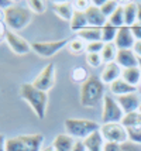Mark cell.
Segmentation results:
<instances>
[{
  "mask_svg": "<svg viewBox=\"0 0 141 151\" xmlns=\"http://www.w3.org/2000/svg\"><path fill=\"white\" fill-rule=\"evenodd\" d=\"M104 83L100 76L90 75L81 86V105L85 107H94L104 99Z\"/></svg>",
  "mask_w": 141,
  "mask_h": 151,
  "instance_id": "1",
  "label": "cell"
},
{
  "mask_svg": "<svg viewBox=\"0 0 141 151\" xmlns=\"http://www.w3.org/2000/svg\"><path fill=\"white\" fill-rule=\"evenodd\" d=\"M127 137L128 141H133L135 144H141V126L137 127H127Z\"/></svg>",
  "mask_w": 141,
  "mask_h": 151,
  "instance_id": "31",
  "label": "cell"
},
{
  "mask_svg": "<svg viewBox=\"0 0 141 151\" xmlns=\"http://www.w3.org/2000/svg\"><path fill=\"white\" fill-rule=\"evenodd\" d=\"M120 151H141V144H135L133 141H126L120 144Z\"/></svg>",
  "mask_w": 141,
  "mask_h": 151,
  "instance_id": "36",
  "label": "cell"
},
{
  "mask_svg": "<svg viewBox=\"0 0 141 151\" xmlns=\"http://www.w3.org/2000/svg\"><path fill=\"white\" fill-rule=\"evenodd\" d=\"M78 37L83 40L85 42H94V41H102V28L99 27H86L78 33Z\"/></svg>",
  "mask_w": 141,
  "mask_h": 151,
  "instance_id": "21",
  "label": "cell"
},
{
  "mask_svg": "<svg viewBox=\"0 0 141 151\" xmlns=\"http://www.w3.org/2000/svg\"><path fill=\"white\" fill-rule=\"evenodd\" d=\"M86 27H89L87 24L86 16L83 12H76L75 10L74 16H72V20H71V30L75 31V33H79L82 30H85Z\"/></svg>",
  "mask_w": 141,
  "mask_h": 151,
  "instance_id": "24",
  "label": "cell"
},
{
  "mask_svg": "<svg viewBox=\"0 0 141 151\" xmlns=\"http://www.w3.org/2000/svg\"><path fill=\"white\" fill-rule=\"evenodd\" d=\"M4 16H6V10L0 7V23H4Z\"/></svg>",
  "mask_w": 141,
  "mask_h": 151,
  "instance_id": "44",
  "label": "cell"
},
{
  "mask_svg": "<svg viewBox=\"0 0 141 151\" xmlns=\"http://www.w3.org/2000/svg\"><path fill=\"white\" fill-rule=\"evenodd\" d=\"M52 10L55 12V14L61 17L65 21H69L72 20V16L75 13L74 9V3L72 1H54L52 3Z\"/></svg>",
  "mask_w": 141,
  "mask_h": 151,
  "instance_id": "16",
  "label": "cell"
},
{
  "mask_svg": "<svg viewBox=\"0 0 141 151\" xmlns=\"http://www.w3.org/2000/svg\"><path fill=\"white\" fill-rule=\"evenodd\" d=\"M138 66H140V69H141V59L138 58Z\"/></svg>",
  "mask_w": 141,
  "mask_h": 151,
  "instance_id": "46",
  "label": "cell"
},
{
  "mask_svg": "<svg viewBox=\"0 0 141 151\" xmlns=\"http://www.w3.org/2000/svg\"><path fill=\"white\" fill-rule=\"evenodd\" d=\"M100 133L106 143H116V144H123L128 141L127 130L121 123H107L102 124Z\"/></svg>",
  "mask_w": 141,
  "mask_h": 151,
  "instance_id": "7",
  "label": "cell"
},
{
  "mask_svg": "<svg viewBox=\"0 0 141 151\" xmlns=\"http://www.w3.org/2000/svg\"><path fill=\"white\" fill-rule=\"evenodd\" d=\"M33 13L27 6L23 4H16L13 3L10 7L6 9V16H4V24H6L11 31H20L24 27H27L31 23Z\"/></svg>",
  "mask_w": 141,
  "mask_h": 151,
  "instance_id": "3",
  "label": "cell"
},
{
  "mask_svg": "<svg viewBox=\"0 0 141 151\" xmlns=\"http://www.w3.org/2000/svg\"><path fill=\"white\" fill-rule=\"evenodd\" d=\"M27 7L31 10V13L40 14V13H44V12H45L47 4H45V1H42V0H30L27 3Z\"/></svg>",
  "mask_w": 141,
  "mask_h": 151,
  "instance_id": "32",
  "label": "cell"
},
{
  "mask_svg": "<svg viewBox=\"0 0 141 151\" xmlns=\"http://www.w3.org/2000/svg\"><path fill=\"white\" fill-rule=\"evenodd\" d=\"M20 96L30 105V107L33 109V112L35 113L37 117L41 120L45 117L48 105L47 92L37 89L33 83H23L20 86Z\"/></svg>",
  "mask_w": 141,
  "mask_h": 151,
  "instance_id": "2",
  "label": "cell"
},
{
  "mask_svg": "<svg viewBox=\"0 0 141 151\" xmlns=\"http://www.w3.org/2000/svg\"><path fill=\"white\" fill-rule=\"evenodd\" d=\"M7 31H9V30L6 28V24H4V23H0V44L6 40Z\"/></svg>",
  "mask_w": 141,
  "mask_h": 151,
  "instance_id": "39",
  "label": "cell"
},
{
  "mask_svg": "<svg viewBox=\"0 0 141 151\" xmlns=\"http://www.w3.org/2000/svg\"><path fill=\"white\" fill-rule=\"evenodd\" d=\"M86 62L92 68H99L103 64L100 54H86Z\"/></svg>",
  "mask_w": 141,
  "mask_h": 151,
  "instance_id": "33",
  "label": "cell"
},
{
  "mask_svg": "<svg viewBox=\"0 0 141 151\" xmlns=\"http://www.w3.org/2000/svg\"><path fill=\"white\" fill-rule=\"evenodd\" d=\"M89 76H90V75H87V71L83 66H75L74 69L71 71V78H72V81H74V82H78V83L86 82Z\"/></svg>",
  "mask_w": 141,
  "mask_h": 151,
  "instance_id": "29",
  "label": "cell"
},
{
  "mask_svg": "<svg viewBox=\"0 0 141 151\" xmlns=\"http://www.w3.org/2000/svg\"><path fill=\"white\" fill-rule=\"evenodd\" d=\"M104 47L103 41H94V42H87L86 44V52L87 54H100Z\"/></svg>",
  "mask_w": 141,
  "mask_h": 151,
  "instance_id": "34",
  "label": "cell"
},
{
  "mask_svg": "<svg viewBox=\"0 0 141 151\" xmlns=\"http://www.w3.org/2000/svg\"><path fill=\"white\" fill-rule=\"evenodd\" d=\"M69 44V41L67 38L58 40V41H35L31 44V50L35 54H38L40 57L44 58H49L54 57L55 54H58L61 50H64L65 47Z\"/></svg>",
  "mask_w": 141,
  "mask_h": 151,
  "instance_id": "8",
  "label": "cell"
},
{
  "mask_svg": "<svg viewBox=\"0 0 141 151\" xmlns=\"http://www.w3.org/2000/svg\"><path fill=\"white\" fill-rule=\"evenodd\" d=\"M72 151H86L85 148V144H83V141L82 140H76V143L74 145V150Z\"/></svg>",
  "mask_w": 141,
  "mask_h": 151,
  "instance_id": "40",
  "label": "cell"
},
{
  "mask_svg": "<svg viewBox=\"0 0 141 151\" xmlns=\"http://www.w3.org/2000/svg\"><path fill=\"white\" fill-rule=\"evenodd\" d=\"M133 51H134L135 55L141 59V41H135L134 47H133Z\"/></svg>",
  "mask_w": 141,
  "mask_h": 151,
  "instance_id": "41",
  "label": "cell"
},
{
  "mask_svg": "<svg viewBox=\"0 0 141 151\" xmlns=\"http://www.w3.org/2000/svg\"><path fill=\"white\" fill-rule=\"evenodd\" d=\"M42 151H55V150H54L52 145H48V147H45V148H42Z\"/></svg>",
  "mask_w": 141,
  "mask_h": 151,
  "instance_id": "45",
  "label": "cell"
},
{
  "mask_svg": "<svg viewBox=\"0 0 141 151\" xmlns=\"http://www.w3.org/2000/svg\"><path fill=\"white\" fill-rule=\"evenodd\" d=\"M37 89H40L42 92H48L49 89H52L55 85V64L49 62L44 66V69L41 71L35 79L31 82Z\"/></svg>",
  "mask_w": 141,
  "mask_h": 151,
  "instance_id": "9",
  "label": "cell"
},
{
  "mask_svg": "<svg viewBox=\"0 0 141 151\" xmlns=\"http://www.w3.org/2000/svg\"><path fill=\"white\" fill-rule=\"evenodd\" d=\"M131 31H133V35H134L135 41H141V24H137L135 23L133 27H130Z\"/></svg>",
  "mask_w": 141,
  "mask_h": 151,
  "instance_id": "37",
  "label": "cell"
},
{
  "mask_svg": "<svg viewBox=\"0 0 141 151\" xmlns=\"http://www.w3.org/2000/svg\"><path fill=\"white\" fill-rule=\"evenodd\" d=\"M135 44V38L133 35L131 28L127 26L119 28L116 40H114V45L117 47V50H133Z\"/></svg>",
  "mask_w": 141,
  "mask_h": 151,
  "instance_id": "11",
  "label": "cell"
},
{
  "mask_svg": "<svg viewBox=\"0 0 141 151\" xmlns=\"http://www.w3.org/2000/svg\"><path fill=\"white\" fill-rule=\"evenodd\" d=\"M121 124L124 126L126 129H127V127H137V126H141V113L134 112V113L124 114V117L121 120Z\"/></svg>",
  "mask_w": 141,
  "mask_h": 151,
  "instance_id": "27",
  "label": "cell"
},
{
  "mask_svg": "<svg viewBox=\"0 0 141 151\" xmlns=\"http://www.w3.org/2000/svg\"><path fill=\"white\" fill-rule=\"evenodd\" d=\"M109 23L114 26L116 28H121V27L126 26V21H124V9L123 6H119V9L114 12L110 17H109Z\"/></svg>",
  "mask_w": 141,
  "mask_h": 151,
  "instance_id": "26",
  "label": "cell"
},
{
  "mask_svg": "<svg viewBox=\"0 0 141 151\" xmlns=\"http://www.w3.org/2000/svg\"><path fill=\"white\" fill-rule=\"evenodd\" d=\"M137 89L138 88H135V86H131L128 85L126 81H123V79H117L116 82H113L112 85H109V91L112 95L114 96H124V95H128V93H135L137 92Z\"/></svg>",
  "mask_w": 141,
  "mask_h": 151,
  "instance_id": "18",
  "label": "cell"
},
{
  "mask_svg": "<svg viewBox=\"0 0 141 151\" xmlns=\"http://www.w3.org/2000/svg\"><path fill=\"white\" fill-rule=\"evenodd\" d=\"M103 151H120V144H116V143H106Z\"/></svg>",
  "mask_w": 141,
  "mask_h": 151,
  "instance_id": "38",
  "label": "cell"
},
{
  "mask_svg": "<svg viewBox=\"0 0 141 151\" xmlns=\"http://www.w3.org/2000/svg\"><path fill=\"white\" fill-rule=\"evenodd\" d=\"M121 79H123V81H126L128 85L138 88L140 83H141V69H140V66H134V68L123 69Z\"/></svg>",
  "mask_w": 141,
  "mask_h": 151,
  "instance_id": "20",
  "label": "cell"
},
{
  "mask_svg": "<svg viewBox=\"0 0 141 151\" xmlns=\"http://www.w3.org/2000/svg\"><path fill=\"white\" fill-rule=\"evenodd\" d=\"M85 16H86L89 27H99V28H102V27L107 23V19L103 16V13L100 12V9L93 6V4L89 6V9L85 12Z\"/></svg>",
  "mask_w": 141,
  "mask_h": 151,
  "instance_id": "15",
  "label": "cell"
},
{
  "mask_svg": "<svg viewBox=\"0 0 141 151\" xmlns=\"http://www.w3.org/2000/svg\"><path fill=\"white\" fill-rule=\"evenodd\" d=\"M72 3H74V9L76 12H83V13L92 4V1H87V0H76V1H72Z\"/></svg>",
  "mask_w": 141,
  "mask_h": 151,
  "instance_id": "35",
  "label": "cell"
},
{
  "mask_svg": "<svg viewBox=\"0 0 141 151\" xmlns=\"http://www.w3.org/2000/svg\"><path fill=\"white\" fill-rule=\"evenodd\" d=\"M121 73H123V68L117 62H112V64L104 65V68H103V71L100 73V79L103 83L112 85L113 82H116L117 79L121 78Z\"/></svg>",
  "mask_w": 141,
  "mask_h": 151,
  "instance_id": "13",
  "label": "cell"
},
{
  "mask_svg": "<svg viewBox=\"0 0 141 151\" xmlns=\"http://www.w3.org/2000/svg\"><path fill=\"white\" fill-rule=\"evenodd\" d=\"M138 112H140V113H141V106H140V109H138Z\"/></svg>",
  "mask_w": 141,
  "mask_h": 151,
  "instance_id": "47",
  "label": "cell"
},
{
  "mask_svg": "<svg viewBox=\"0 0 141 151\" xmlns=\"http://www.w3.org/2000/svg\"><path fill=\"white\" fill-rule=\"evenodd\" d=\"M68 50H69V52L74 54V55H81V54L86 52V42L81 38L72 40L68 44Z\"/></svg>",
  "mask_w": 141,
  "mask_h": 151,
  "instance_id": "28",
  "label": "cell"
},
{
  "mask_svg": "<svg viewBox=\"0 0 141 151\" xmlns=\"http://www.w3.org/2000/svg\"><path fill=\"white\" fill-rule=\"evenodd\" d=\"M44 136L41 133L35 134H21L7 138L6 151H42Z\"/></svg>",
  "mask_w": 141,
  "mask_h": 151,
  "instance_id": "4",
  "label": "cell"
},
{
  "mask_svg": "<svg viewBox=\"0 0 141 151\" xmlns=\"http://www.w3.org/2000/svg\"><path fill=\"white\" fill-rule=\"evenodd\" d=\"M137 24H141V3H137Z\"/></svg>",
  "mask_w": 141,
  "mask_h": 151,
  "instance_id": "43",
  "label": "cell"
},
{
  "mask_svg": "<svg viewBox=\"0 0 141 151\" xmlns=\"http://www.w3.org/2000/svg\"><path fill=\"white\" fill-rule=\"evenodd\" d=\"M124 117V112L120 107L117 99H114L112 95H106L103 99V109H102V123H121Z\"/></svg>",
  "mask_w": 141,
  "mask_h": 151,
  "instance_id": "6",
  "label": "cell"
},
{
  "mask_svg": "<svg viewBox=\"0 0 141 151\" xmlns=\"http://www.w3.org/2000/svg\"><path fill=\"white\" fill-rule=\"evenodd\" d=\"M6 141L7 138L3 134H0V151H6Z\"/></svg>",
  "mask_w": 141,
  "mask_h": 151,
  "instance_id": "42",
  "label": "cell"
},
{
  "mask_svg": "<svg viewBox=\"0 0 141 151\" xmlns=\"http://www.w3.org/2000/svg\"><path fill=\"white\" fill-rule=\"evenodd\" d=\"M102 126L97 122L89 120V119H67L65 120V130L67 134H69L71 137L79 138V140H85L89 137L90 134H93L94 132L100 130Z\"/></svg>",
  "mask_w": 141,
  "mask_h": 151,
  "instance_id": "5",
  "label": "cell"
},
{
  "mask_svg": "<svg viewBox=\"0 0 141 151\" xmlns=\"http://www.w3.org/2000/svg\"><path fill=\"white\" fill-rule=\"evenodd\" d=\"M117 31H119V28H116L114 26H112L107 20V23L102 27V41H103L104 44L114 42L116 35H117Z\"/></svg>",
  "mask_w": 141,
  "mask_h": 151,
  "instance_id": "25",
  "label": "cell"
},
{
  "mask_svg": "<svg viewBox=\"0 0 141 151\" xmlns=\"http://www.w3.org/2000/svg\"><path fill=\"white\" fill-rule=\"evenodd\" d=\"M117 102L123 109L124 114H128V113L138 112V109L141 106V96L138 95V92L128 93V95H124V96H119Z\"/></svg>",
  "mask_w": 141,
  "mask_h": 151,
  "instance_id": "12",
  "label": "cell"
},
{
  "mask_svg": "<svg viewBox=\"0 0 141 151\" xmlns=\"http://www.w3.org/2000/svg\"><path fill=\"white\" fill-rule=\"evenodd\" d=\"M119 6H120V3L116 1V0H106L104 4L100 7V12L103 13V16H104L106 19H109V17L119 9Z\"/></svg>",
  "mask_w": 141,
  "mask_h": 151,
  "instance_id": "30",
  "label": "cell"
},
{
  "mask_svg": "<svg viewBox=\"0 0 141 151\" xmlns=\"http://www.w3.org/2000/svg\"><path fill=\"white\" fill-rule=\"evenodd\" d=\"M86 151H103L104 144H106V140L103 138L100 130L94 132L93 134H90L89 137H86L85 140H82Z\"/></svg>",
  "mask_w": 141,
  "mask_h": 151,
  "instance_id": "17",
  "label": "cell"
},
{
  "mask_svg": "<svg viewBox=\"0 0 141 151\" xmlns=\"http://www.w3.org/2000/svg\"><path fill=\"white\" fill-rule=\"evenodd\" d=\"M75 143H76V140L74 137H71L67 133H61L55 137L52 147L55 151H72Z\"/></svg>",
  "mask_w": 141,
  "mask_h": 151,
  "instance_id": "19",
  "label": "cell"
},
{
  "mask_svg": "<svg viewBox=\"0 0 141 151\" xmlns=\"http://www.w3.org/2000/svg\"><path fill=\"white\" fill-rule=\"evenodd\" d=\"M117 47L114 45V42H109V44H104L103 50L100 52V57H102V61L104 65L107 64H112V62H116V57H117Z\"/></svg>",
  "mask_w": 141,
  "mask_h": 151,
  "instance_id": "23",
  "label": "cell"
},
{
  "mask_svg": "<svg viewBox=\"0 0 141 151\" xmlns=\"http://www.w3.org/2000/svg\"><path fill=\"white\" fill-rule=\"evenodd\" d=\"M6 42L9 44L10 50L17 55H26L31 51V44H28V41L11 30H9L6 34Z\"/></svg>",
  "mask_w": 141,
  "mask_h": 151,
  "instance_id": "10",
  "label": "cell"
},
{
  "mask_svg": "<svg viewBox=\"0 0 141 151\" xmlns=\"http://www.w3.org/2000/svg\"><path fill=\"white\" fill-rule=\"evenodd\" d=\"M124 21L127 27H133L137 23V3L135 1H127L124 3Z\"/></svg>",
  "mask_w": 141,
  "mask_h": 151,
  "instance_id": "22",
  "label": "cell"
},
{
  "mask_svg": "<svg viewBox=\"0 0 141 151\" xmlns=\"http://www.w3.org/2000/svg\"><path fill=\"white\" fill-rule=\"evenodd\" d=\"M116 62L123 69L134 68V66H138V57L134 54L133 50H119L117 57H116Z\"/></svg>",
  "mask_w": 141,
  "mask_h": 151,
  "instance_id": "14",
  "label": "cell"
}]
</instances>
